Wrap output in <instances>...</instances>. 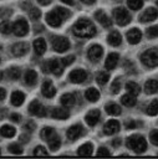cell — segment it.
Segmentation results:
<instances>
[{
    "label": "cell",
    "instance_id": "obj_2",
    "mask_svg": "<svg viewBox=\"0 0 158 159\" xmlns=\"http://www.w3.org/2000/svg\"><path fill=\"white\" fill-rule=\"evenodd\" d=\"M126 145H127V148L132 149L137 154H141V153H143L147 149V142H146V139L142 135H138V134H134V135L128 137L127 138V142H126Z\"/></svg>",
    "mask_w": 158,
    "mask_h": 159
},
{
    "label": "cell",
    "instance_id": "obj_19",
    "mask_svg": "<svg viewBox=\"0 0 158 159\" xmlns=\"http://www.w3.org/2000/svg\"><path fill=\"white\" fill-rule=\"evenodd\" d=\"M46 22H47L50 26H52V27H58V26L61 25L62 20H61V17L57 15L56 11H51V12H47V14H46Z\"/></svg>",
    "mask_w": 158,
    "mask_h": 159
},
{
    "label": "cell",
    "instance_id": "obj_22",
    "mask_svg": "<svg viewBox=\"0 0 158 159\" xmlns=\"http://www.w3.org/2000/svg\"><path fill=\"white\" fill-rule=\"evenodd\" d=\"M118 53H114V52H111L108 56H107V58H106V62H105V67L107 68V70H113L116 66H117V63H118Z\"/></svg>",
    "mask_w": 158,
    "mask_h": 159
},
{
    "label": "cell",
    "instance_id": "obj_62",
    "mask_svg": "<svg viewBox=\"0 0 158 159\" xmlns=\"http://www.w3.org/2000/svg\"><path fill=\"white\" fill-rule=\"evenodd\" d=\"M114 1H118V0H114Z\"/></svg>",
    "mask_w": 158,
    "mask_h": 159
},
{
    "label": "cell",
    "instance_id": "obj_52",
    "mask_svg": "<svg viewBox=\"0 0 158 159\" xmlns=\"http://www.w3.org/2000/svg\"><path fill=\"white\" fill-rule=\"evenodd\" d=\"M134 127H136V123H134L133 120H129V122L126 123V128H127V129H133Z\"/></svg>",
    "mask_w": 158,
    "mask_h": 159
},
{
    "label": "cell",
    "instance_id": "obj_33",
    "mask_svg": "<svg viewBox=\"0 0 158 159\" xmlns=\"http://www.w3.org/2000/svg\"><path fill=\"white\" fill-rule=\"evenodd\" d=\"M126 89L128 91V93H131L133 96H137V94L141 93V87L136 82H132V81L126 83Z\"/></svg>",
    "mask_w": 158,
    "mask_h": 159
},
{
    "label": "cell",
    "instance_id": "obj_17",
    "mask_svg": "<svg viewBox=\"0 0 158 159\" xmlns=\"http://www.w3.org/2000/svg\"><path fill=\"white\" fill-rule=\"evenodd\" d=\"M82 125H80V124H75V125H71L68 129H67V132H66V135H67V138L70 139V140H76L81 134H82Z\"/></svg>",
    "mask_w": 158,
    "mask_h": 159
},
{
    "label": "cell",
    "instance_id": "obj_10",
    "mask_svg": "<svg viewBox=\"0 0 158 159\" xmlns=\"http://www.w3.org/2000/svg\"><path fill=\"white\" fill-rule=\"evenodd\" d=\"M29 48L30 46L26 43V42H17L15 45H12L11 47V53L16 57H20V56H24L29 52Z\"/></svg>",
    "mask_w": 158,
    "mask_h": 159
},
{
    "label": "cell",
    "instance_id": "obj_11",
    "mask_svg": "<svg viewBox=\"0 0 158 159\" xmlns=\"http://www.w3.org/2000/svg\"><path fill=\"white\" fill-rule=\"evenodd\" d=\"M102 55H103V48H102V46H100V45H92L90 48H88V51H87V56H88V58L91 60V61H98L101 57H102Z\"/></svg>",
    "mask_w": 158,
    "mask_h": 159
},
{
    "label": "cell",
    "instance_id": "obj_30",
    "mask_svg": "<svg viewBox=\"0 0 158 159\" xmlns=\"http://www.w3.org/2000/svg\"><path fill=\"white\" fill-rule=\"evenodd\" d=\"M15 133H16V129L9 124H5L0 128V135H2L5 138H12L15 135Z\"/></svg>",
    "mask_w": 158,
    "mask_h": 159
},
{
    "label": "cell",
    "instance_id": "obj_12",
    "mask_svg": "<svg viewBox=\"0 0 158 159\" xmlns=\"http://www.w3.org/2000/svg\"><path fill=\"white\" fill-rule=\"evenodd\" d=\"M100 118H101V112H100L98 109H91V111L86 114L85 120H86V123H87L88 125L93 127V125H96V124L98 123Z\"/></svg>",
    "mask_w": 158,
    "mask_h": 159
},
{
    "label": "cell",
    "instance_id": "obj_7",
    "mask_svg": "<svg viewBox=\"0 0 158 159\" xmlns=\"http://www.w3.org/2000/svg\"><path fill=\"white\" fill-rule=\"evenodd\" d=\"M52 48L56 52H65L70 48V41L66 37L57 36L52 40Z\"/></svg>",
    "mask_w": 158,
    "mask_h": 159
},
{
    "label": "cell",
    "instance_id": "obj_46",
    "mask_svg": "<svg viewBox=\"0 0 158 159\" xmlns=\"http://www.w3.org/2000/svg\"><path fill=\"white\" fill-rule=\"evenodd\" d=\"M119 89H121V81H119V78H116L111 84V92L116 94L119 92Z\"/></svg>",
    "mask_w": 158,
    "mask_h": 159
},
{
    "label": "cell",
    "instance_id": "obj_32",
    "mask_svg": "<svg viewBox=\"0 0 158 159\" xmlns=\"http://www.w3.org/2000/svg\"><path fill=\"white\" fill-rule=\"evenodd\" d=\"M105 109L111 116H118V114H121V107L118 104H116V103H112V102L107 103L106 107H105Z\"/></svg>",
    "mask_w": 158,
    "mask_h": 159
},
{
    "label": "cell",
    "instance_id": "obj_20",
    "mask_svg": "<svg viewBox=\"0 0 158 159\" xmlns=\"http://www.w3.org/2000/svg\"><path fill=\"white\" fill-rule=\"evenodd\" d=\"M24 101H25V94H24L21 91H14V92L11 93L10 102H11L12 106L19 107V106H21V104L24 103Z\"/></svg>",
    "mask_w": 158,
    "mask_h": 159
},
{
    "label": "cell",
    "instance_id": "obj_18",
    "mask_svg": "<svg viewBox=\"0 0 158 159\" xmlns=\"http://www.w3.org/2000/svg\"><path fill=\"white\" fill-rule=\"evenodd\" d=\"M41 92H42V94H44L46 98H52V97L56 94V88L53 87L52 82L47 80V81H45V82L42 83V89H41Z\"/></svg>",
    "mask_w": 158,
    "mask_h": 159
},
{
    "label": "cell",
    "instance_id": "obj_24",
    "mask_svg": "<svg viewBox=\"0 0 158 159\" xmlns=\"http://www.w3.org/2000/svg\"><path fill=\"white\" fill-rule=\"evenodd\" d=\"M60 102H61V104H62L63 107H66V108L72 107V106L75 104V102H76L75 94H72V93H65V94L61 96Z\"/></svg>",
    "mask_w": 158,
    "mask_h": 159
},
{
    "label": "cell",
    "instance_id": "obj_60",
    "mask_svg": "<svg viewBox=\"0 0 158 159\" xmlns=\"http://www.w3.org/2000/svg\"><path fill=\"white\" fill-rule=\"evenodd\" d=\"M1 78H2V72L0 71V81H1Z\"/></svg>",
    "mask_w": 158,
    "mask_h": 159
},
{
    "label": "cell",
    "instance_id": "obj_21",
    "mask_svg": "<svg viewBox=\"0 0 158 159\" xmlns=\"http://www.w3.org/2000/svg\"><path fill=\"white\" fill-rule=\"evenodd\" d=\"M32 47H34L35 53L39 55V56H41L46 51V42H45L44 39H36L34 41V43H32Z\"/></svg>",
    "mask_w": 158,
    "mask_h": 159
},
{
    "label": "cell",
    "instance_id": "obj_43",
    "mask_svg": "<svg viewBox=\"0 0 158 159\" xmlns=\"http://www.w3.org/2000/svg\"><path fill=\"white\" fill-rule=\"evenodd\" d=\"M29 16L31 17V20H37L41 17V11L37 7H30L29 9Z\"/></svg>",
    "mask_w": 158,
    "mask_h": 159
},
{
    "label": "cell",
    "instance_id": "obj_48",
    "mask_svg": "<svg viewBox=\"0 0 158 159\" xmlns=\"http://www.w3.org/2000/svg\"><path fill=\"white\" fill-rule=\"evenodd\" d=\"M12 11L10 9L6 7H0V19H7L9 16H11Z\"/></svg>",
    "mask_w": 158,
    "mask_h": 159
},
{
    "label": "cell",
    "instance_id": "obj_23",
    "mask_svg": "<svg viewBox=\"0 0 158 159\" xmlns=\"http://www.w3.org/2000/svg\"><path fill=\"white\" fill-rule=\"evenodd\" d=\"M51 117L55 119H67L70 117V112L66 108H53L51 111Z\"/></svg>",
    "mask_w": 158,
    "mask_h": 159
},
{
    "label": "cell",
    "instance_id": "obj_6",
    "mask_svg": "<svg viewBox=\"0 0 158 159\" xmlns=\"http://www.w3.org/2000/svg\"><path fill=\"white\" fill-rule=\"evenodd\" d=\"M62 68H63V66L61 65V62L58 60H51L44 65V72L45 73L52 72L56 76H60L62 73V71H63Z\"/></svg>",
    "mask_w": 158,
    "mask_h": 159
},
{
    "label": "cell",
    "instance_id": "obj_34",
    "mask_svg": "<svg viewBox=\"0 0 158 159\" xmlns=\"http://www.w3.org/2000/svg\"><path fill=\"white\" fill-rule=\"evenodd\" d=\"M55 134H56V133H55L53 128H51V127H45V128L41 129V132H40V137H41L44 140H46V142H47L50 138H52Z\"/></svg>",
    "mask_w": 158,
    "mask_h": 159
},
{
    "label": "cell",
    "instance_id": "obj_40",
    "mask_svg": "<svg viewBox=\"0 0 158 159\" xmlns=\"http://www.w3.org/2000/svg\"><path fill=\"white\" fill-rule=\"evenodd\" d=\"M146 34H147V37L148 39H156V37H158V26L154 25V26L148 27L147 31H146Z\"/></svg>",
    "mask_w": 158,
    "mask_h": 159
},
{
    "label": "cell",
    "instance_id": "obj_58",
    "mask_svg": "<svg viewBox=\"0 0 158 159\" xmlns=\"http://www.w3.org/2000/svg\"><path fill=\"white\" fill-rule=\"evenodd\" d=\"M112 144H113V147H118V145H121V139H119V138H117V139H114Z\"/></svg>",
    "mask_w": 158,
    "mask_h": 159
},
{
    "label": "cell",
    "instance_id": "obj_36",
    "mask_svg": "<svg viewBox=\"0 0 158 159\" xmlns=\"http://www.w3.org/2000/svg\"><path fill=\"white\" fill-rule=\"evenodd\" d=\"M147 114L148 116H156L158 114V99H153L148 106H147Z\"/></svg>",
    "mask_w": 158,
    "mask_h": 159
},
{
    "label": "cell",
    "instance_id": "obj_35",
    "mask_svg": "<svg viewBox=\"0 0 158 159\" xmlns=\"http://www.w3.org/2000/svg\"><path fill=\"white\" fill-rule=\"evenodd\" d=\"M12 31V24L9 20H4L0 22V32L4 35H9Z\"/></svg>",
    "mask_w": 158,
    "mask_h": 159
},
{
    "label": "cell",
    "instance_id": "obj_61",
    "mask_svg": "<svg viewBox=\"0 0 158 159\" xmlns=\"http://www.w3.org/2000/svg\"><path fill=\"white\" fill-rule=\"evenodd\" d=\"M156 4H157V6H158V0H157V2H156Z\"/></svg>",
    "mask_w": 158,
    "mask_h": 159
},
{
    "label": "cell",
    "instance_id": "obj_16",
    "mask_svg": "<svg viewBox=\"0 0 158 159\" xmlns=\"http://www.w3.org/2000/svg\"><path fill=\"white\" fill-rule=\"evenodd\" d=\"M95 17H96V20H97L103 27H111V26H112V21H111V19L106 15V12H105L103 10H98V11H96V12H95Z\"/></svg>",
    "mask_w": 158,
    "mask_h": 159
},
{
    "label": "cell",
    "instance_id": "obj_47",
    "mask_svg": "<svg viewBox=\"0 0 158 159\" xmlns=\"http://www.w3.org/2000/svg\"><path fill=\"white\" fill-rule=\"evenodd\" d=\"M75 61V56L73 55H70V56H66V57H63L60 62H61V65L65 67V66H68V65H71L72 62Z\"/></svg>",
    "mask_w": 158,
    "mask_h": 159
},
{
    "label": "cell",
    "instance_id": "obj_28",
    "mask_svg": "<svg viewBox=\"0 0 158 159\" xmlns=\"http://www.w3.org/2000/svg\"><path fill=\"white\" fill-rule=\"evenodd\" d=\"M24 80H25V83L27 86H34L36 83V81H37V73L34 70H27L26 73H25Z\"/></svg>",
    "mask_w": 158,
    "mask_h": 159
},
{
    "label": "cell",
    "instance_id": "obj_51",
    "mask_svg": "<svg viewBox=\"0 0 158 159\" xmlns=\"http://www.w3.org/2000/svg\"><path fill=\"white\" fill-rule=\"evenodd\" d=\"M10 118H11V120H14V122H19V120L21 119V117H20V114H16V113H12Z\"/></svg>",
    "mask_w": 158,
    "mask_h": 159
},
{
    "label": "cell",
    "instance_id": "obj_50",
    "mask_svg": "<svg viewBox=\"0 0 158 159\" xmlns=\"http://www.w3.org/2000/svg\"><path fill=\"white\" fill-rule=\"evenodd\" d=\"M97 155H98V157H109L111 153H109V150H108L107 148L101 147V148L98 149V152H97Z\"/></svg>",
    "mask_w": 158,
    "mask_h": 159
},
{
    "label": "cell",
    "instance_id": "obj_37",
    "mask_svg": "<svg viewBox=\"0 0 158 159\" xmlns=\"http://www.w3.org/2000/svg\"><path fill=\"white\" fill-rule=\"evenodd\" d=\"M47 142H49V147H50L51 150H57L60 148V145H61V139L56 134L52 138H50Z\"/></svg>",
    "mask_w": 158,
    "mask_h": 159
},
{
    "label": "cell",
    "instance_id": "obj_44",
    "mask_svg": "<svg viewBox=\"0 0 158 159\" xmlns=\"http://www.w3.org/2000/svg\"><path fill=\"white\" fill-rule=\"evenodd\" d=\"M34 155H35V157H47L49 153H47V150H46L44 147L39 145V147H36V148L34 149Z\"/></svg>",
    "mask_w": 158,
    "mask_h": 159
},
{
    "label": "cell",
    "instance_id": "obj_14",
    "mask_svg": "<svg viewBox=\"0 0 158 159\" xmlns=\"http://www.w3.org/2000/svg\"><path fill=\"white\" fill-rule=\"evenodd\" d=\"M127 40L131 45H136L141 40H142V32L141 30H138L137 27H133L128 32H127Z\"/></svg>",
    "mask_w": 158,
    "mask_h": 159
},
{
    "label": "cell",
    "instance_id": "obj_42",
    "mask_svg": "<svg viewBox=\"0 0 158 159\" xmlns=\"http://www.w3.org/2000/svg\"><path fill=\"white\" fill-rule=\"evenodd\" d=\"M9 77L11 80H19L21 77V71L17 67H11L9 68Z\"/></svg>",
    "mask_w": 158,
    "mask_h": 159
},
{
    "label": "cell",
    "instance_id": "obj_1",
    "mask_svg": "<svg viewBox=\"0 0 158 159\" xmlns=\"http://www.w3.org/2000/svg\"><path fill=\"white\" fill-rule=\"evenodd\" d=\"M72 31L78 37H92L96 35V26L87 19H80L72 26Z\"/></svg>",
    "mask_w": 158,
    "mask_h": 159
},
{
    "label": "cell",
    "instance_id": "obj_45",
    "mask_svg": "<svg viewBox=\"0 0 158 159\" xmlns=\"http://www.w3.org/2000/svg\"><path fill=\"white\" fill-rule=\"evenodd\" d=\"M7 148H9V152L12 153V154H21V153H22V148H21L17 143H12V144H10Z\"/></svg>",
    "mask_w": 158,
    "mask_h": 159
},
{
    "label": "cell",
    "instance_id": "obj_3",
    "mask_svg": "<svg viewBox=\"0 0 158 159\" xmlns=\"http://www.w3.org/2000/svg\"><path fill=\"white\" fill-rule=\"evenodd\" d=\"M141 60L147 67H157L158 66V50L149 48L144 51L141 55Z\"/></svg>",
    "mask_w": 158,
    "mask_h": 159
},
{
    "label": "cell",
    "instance_id": "obj_5",
    "mask_svg": "<svg viewBox=\"0 0 158 159\" xmlns=\"http://www.w3.org/2000/svg\"><path fill=\"white\" fill-rule=\"evenodd\" d=\"M12 32L19 37H22V36L27 35V32H29V22L25 19H17L12 24Z\"/></svg>",
    "mask_w": 158,
    "mask_h": 159
},
{
    "label": "cell",
    "instance_id": "obj_59",
    "mask_svg": "<svg viewBox=\"0 0 158 159\" xmlns=\"http://www.w3.org/2000/svg\"><path fill=\"white\" fill-rule=\"evenodd\" d=\"M62 2H65V4H67V5H72L73 4V0H61Z\"/></svg>",
    "mask_w": 158,
    "mask_h": 159
},
{
    "label": "cell",
    "instance_id": "obj_57",
    "mask_svg": "<svg viewBox=\"0 0 158 159\" xmlns=\"http://www.w3.org/2000/svg\"><path fill=\"white\" fill-rule=\"evenodd\" d=\"M27 138H29V137H27L26 134H22V135H20V140H21V142H24V143H26V142L29 140Z\"/></svg>",
    "mask_w": 158,
    "mask_h": 159
},
{
    "label": "cell",
    "instance_id": "obj_15",
    "mask_svg": "<svg viewBox=\"0 0 158 159\" xmlns=\"http://www.w3.org/2000/svg\"><path fill=\"white\" fill-rule=\"evenodd\" d=\"M118 130H119V123H118L116 119L108 120V122L105 124V127H103V132H105V134H107V135L116 134Z\"/></svg>",
    "mask_w": 158,
    "mask_h": 159
},
{
    "label": "cell",
    "instance_id": "obj_38",
    "mask_svg": "<svg viewBox=\"0 0 158 159\" xmlns=\"http://www.w3.org/2000/svg\"><path fill=\"white\" fill-rule=\"evenodd\" d=\"M96 80H97V83H98V84L103 86V84H106V83L108 82V80H109V75H108L107 72H100V73L97 75Z\"/></svg>",
    "mask_w": 158,
    "mask_h": 159
},
{
    "label": "cell",
    "instance_id": "obj_4",
    "mask_svg": "<svg viewBox=\"0 0 158 159\" xmlns=\"http://www.w3.org/2000/svg\"><path fill=\"white\" fill-rule=\"evenodd\" d=\"M113 17H114L116 22H117L119 26H126V25L129 24L131 20H132L129 12H128L124 7H116V9L113 10Z\"/></svg>",
    "mask_w": 158,
    "mask_h": 159
},
{
    "label": "cell",
    "instance_id": "obj_31",
    "mask_svg": "<svg viewBox=\"0 0 158 159\" xmlns=\"http://www.w3.org/2000/svg\"><path fill=\"white\" fill-rule=\"evenodd\" d=\"M121 102H122V104H124L126 107H133V106L136 104L137 99H136V96H133V94H131V93H127V94H123V96H122Z\"/></svg>",
    "mask_w": 158,
    "mask_h": 159
},
{
    "label": "cell",
    "instance_id": "obj_25",
    "mask_svg": "<svg viewBox=\"0 0 158 159\" xmlns=\"http://www.w3.org/2000/svg\"><path fill=\"white\" fill-rule=\"evenodd\" d=\"M93 153V145L91 143H85L82 144L78 150H77V154L81 155V157H91Z\"/></svg>",
    "mask_w": 158,
    "mask_h": 159
},
{
    "label": "cell",
    "instance_id": "obj_27",
    "mask_svg": "<svg viewBox=\"0 0 158 159\" xmlns=\"http://www.w3.org/2000/svg\"><path fill=\"white\" fill-rule=\"evenodd\" d=\"M144 91L148 94H153L158 92V81L157 80H148L144 84Z\"/></svg>",
    "mask_w": 158,
    "mask_h": 159
},
{
    "label": "cell",
    "instance_id": "obj_56",
    "mask_svg": "<svg viewBox=\"0 0 158 159\" xmlns=\"http://www.w3.org/2000/svg\"><path fill=\"white\" fill-rule=\"evenodd\" d=\"M83 4H86V5H92V4H95L96 2V0H81Z\"/></svg>",
    "mask_w": 158,
    "mask_h": 159
},
{
    "label": "cell",
    "instance_id": "obj_49",
    "mask_svg": "<svg viewBox=\"0 0 158 159\" xmlns=\"http://www.w3.org/2000/svg\"><path fill=\"white\" fill-rule=\"evenodd\" d=\"M149 138H151V142L154 145H158V129H153L149 134Z\"/></svg>",
    "mask_w": 158,
    "mask_h": 159
},
{
    "label": "cell",
    "instance_id": "obj_53",
    "mask_svg": "<svg viewBox=\"0 0 158 159\" xmlns=\"http://www.w3.org/2000/svg\"><path fill=\"white\" fill-rule=\"evenodd\" d=\"M25 128L32 132V130H34V128H35V123H31V122H29V123H27V124L25 125Z\"/></svg>",
    "mask_w": 158,
    "mask_h": 159
},
{
    "label": "cell",
    "instance_id": "obj_13",
    "mask_svg": "<svg viewBox=\"0 0 158 159\" xmlns=\"http://www.w3.org/2000/svg\"><path fill=\"white\" fill-rule=\"evenodd\" d=\"M158 17V10L154 7H148L147 10H144V12L139 16V21L142 22H148V21H153Z\"/></svg>",
    "mask_w": 158,
    "mask_h": 159
},
{
    "label": "cell",
    "instance_id": "obj_8",
    "mask_svg": "<svg viewBox=\"0 0 158 159\" xmlns=\"http://www.w3.org/2000/svg\"><path fill=\"white\" fill-rule=\"evenodd\" d=\"M29 113L32 114V116H37V117H45L46 116V109L37 99H35L29 104Z\"/></svg>",
    "mask_w": 158,
    "mask_h": 159
},
{
    "label": "cell",
    "instance_id": "obj_63",
    "mask_svg": "<svg viewBox=\"0 0 158 159\" xmlns=\"http://www.w3.org/2000/svg\"><path fill=\"white\" fill-rule=\"evenodd\" d=\"M0 154H1V150H0Z\"/></svg>",
    "mask_w": 158,
    "mask_h": 159
},
{
    "label": "cell",
    "instance_id": "obj_41",
    "mask_svg": "<svg viewBox=\"0 0 158 159\" xmlns=\"http://www.w3.org/2000/svg\"><path fill=\"white\" fill-rule=\"evenodd\" d=\"M55 11L57 12V15L61 17V20H66L67 17H70V11L67 10V9H65V7H56L55 9Z\"/></svg>",
    "mask_w": 158,
    "mask_h": 159
},
{
    "label": "cell",
    "instance_id": "obj_55",
    "mask_svg": "<svg viewBox=\"0 0 158 159\" xmlns=\"http://www.w3.org/2000/svg\"><path fill=\"white\" fill-rule=\"evenodd\" d=\"M51 1H52V0H37V2H39V4H41V5H44V6L49 5Z\"/></svg>",
    "mask_w": 158,
    "mask_h": 159
},
{
    "label": "cell",
    "instance_id": "obj_29",
    "mask_svg": "<svg viewBox=\"0 0 158 159\" xmlns=\"http://www.w3.org/2000/svg\"><path fill=\"white\" fill-rule=\"evenodd\" d=\"M85 97H86L90 102H97L98 98H100V91H98L97 88H95V87H91V88H88V89L86 91Z\"/></svg>",
    "mask_w": 158,
    "mask_h": 159
},
{
    "label": "cell",
    "instance_id": "obj_39",
    "mask_svg": "<svg viewBox=\"0 0 158 159\" xmlns=\"http://www.w3.org/2000/svg\"><path fill=\"white\" fill-rule=\"evenodd\" d=\"M127 5L131 10H139L143 6L142 0H127Z\"/></svg>",
    "mask_w": 158,
    "mask_h": 159
},
{
    "label": "cell",
    "instance_id": "obj_26",
    "mask_svg": "<svg viewBox=\"0 0 158 159\" xmlns=\"http://www.w3.org/2000/svg\"><path fill=\"white\" fill-rule=\"evenodd\" d=\"M107 41H108V43L112 45V46H119L121 42H122V36H121V34H119L118 31H112V32L108 35Z\"/></svg>",
    "mask_w": 158,
    "mask_h": 159
},
{
    "label": "cell",
    "instance_id": "obj_54",
    "mask_svg": "<svg viewBox=\"0 0 158 159\" xmlns=\"http://www.w3.org/2000/svg\"><path fill=\"white\" fill-rule=\"evenodd\" d=\"M5 96H6V91L2 87H0V101H2L5 98Z\"/></svg>",
    "mask_w": 158,
    "mask_h": 159
},
{
    "label": "cell",
    "instance_id": "obj_9",
    "mask_svg": "<svg viewBox=\"0 0 158 159\" xmlns=\"http://www.w3.org/2000/svg\"><path fill=\"white\" fill-rule=\"evenodd\" d=\"M68 78H70V81L72 83H82L87 78V73L82 68H76V70H73V71L70 72Z\"/></svg>",
    "mask_w": 158,
    "mask_h": 159
}]
</instances>
